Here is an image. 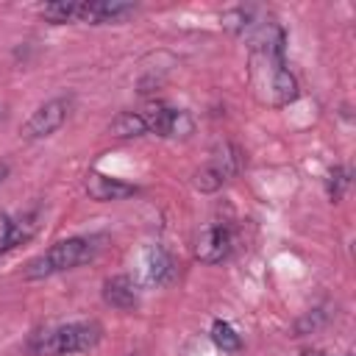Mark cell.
Listing matches in <instances>:
<instances>
[{
	"instance_id": "6da1fadb",
	"label": "cell",
	"mask_w": 356,
	"mask_h": 356,
	"mask_svg": "<svg viewBox=\"0 0 356 356\" xmlns=\"http://www.w3.org/2000/svg\"><path fill=\"white\" fill-rule=\"evenodd\" d=\"M100 339H103L100 323L81 320V323H67V325H56L33 334L28 342V350L33 356H70V353L92 350Z\"/></svg>"
},
{
	"instance_id": "7a4b0ae2",
	"label": "cell",
	"mask_w": 356,
	"mask_h": 356,
	"mask_svg": "<svg viewBox=\"0 0 356 356\" xmlns=\"http://www.w3.org/2000/svg\"><path fill=\"white\" fill-rule=\"evenodd\" d=\"M95 242H97L95 236H67V239H58L44 253H39L36 259L28 261L25 278H31V281L50 278V275H58V273H67V270H75V267L92 261L95 253H97Z\"/></svg>"
},
{
	"instance_id": "3957f363",
	"label": "cell",
	"mask_w": 356,
	"mask_h": 356,
	"mask_svg": "<svg viewBox=\"0 0 356 356\" xmlns=\"http://www.w3.org/2000/svg\"><path fill=\"white\" fill-rule=\"evenodd\" d=\"M236 172H239V147L236 145H222L200 170H195L192 186L197 192H217Z\"/></svg>"
},
{
	"instance_id": "277c9868",
	"label": "cell",
	"mask_w": 356,
	"mask_h": 356,
	"mask_svg": "<svg viewBox=\"0 0 356 356\" xmlns=\"http://www.w3.org/2000/svg\"><path fill=\"white\" fill-rule=\"evenodd\" d=\"M70 108H72V97L61 95V97H53V100H44L28 120L25 125L19 128V136L22 139H44V136H53L70 117Z\"/></svg>"
},
{
	"instance_id": "5b68a950",
	"label": "cell",
	"mask_w": 356,
	"mask_h": 356,
	"mask_svg": "<svg viewBox=\"0 0 356 356\" xmlns=\"http://www.w3.org/2000/svg\"><path fill=\"white\" fill-rule=\"evenodd\" d=\"M256 58L253 61H261L264 70H267V100L270 106H289L298 100L300 95V86H298V78L289 72V67L284 64V58H273V56H264V53H253Z\"/></svg>"
},
{
	"instance_id": "8992f818",
	"label": "cell",
	"mask_w": 356,
	"mask_h": 356,
	"mask_svg": "<svg viewBox=\"0 0 356 356\" xmlns=\"http://www.w3.org/2000/svg\"><path fill=\"white\" fill-rule=\"evenodd\" d=\"M142 117L147 122V134H156L161 139H175V136L192 134L189 114L181 108H172L167 103H150L147 111H142Z\"/></svg>"
},
{
	"instance_id": "52a82bcc",
	"label": "cell",
	"mask_w": 356,
	"mask_h": 356,
	"mask_svg": "<svg viewBox=\"0 0 356 356\" xmlns=\"http://www.w3.org/2000/svg\"><path fill=\"white\" fill-rule=\"evenodd\" d=\"M134 11H136V6L122 3V0H83L75 6V22L108 25V22H122Z\"/></svg>"
},
{
	"instance_id": "ba28073f",
	"label": "cell",
	"mask_w": 356,
	"mask_h": 356,
	"mask_svg": "<svg viewBox=\"0 0 356 356\" xmlns=\"http://www.w3.org/2000/svg\"><path fill=\"white\" fill-rule=\"evenodd\" d=\"M234 250V234L228 225H209L195 242V259L203 264H220Z\"/></svg>"
},
{
	"instance_id": "9c48e42d",
	"label": "cell",
	"mask_w": 356,
	"mask_h": 356,
	"mask_svg": "<svg viewBox=\"0 0 356 356\" xmlns=\"http://www.w3.org/2000/svg\"><path fill=\"white\" fill-rule=\"evenodd\" d=\"M86 195L97 203H111V200H125L131 195H136V186L122 181V178H114V175H106V172H89L86 175Z\"/></svg>"
},
{
	"instance_id": "30bf717a",
	"label": "cell",
	"mask_w": 356,
	"mask_h": 356,
	"mask_svg": "<svg viewBox=\"0 0 356 356\" xmlns=\"http://www.w3.org/2000/svg\"><path fill=\"white\" fill-rule=\"evenodd\" d=\"M103 300L111 306V309H120V312H128L139 303V289L134 284L131 275L120 273V275H111L103 281Z\"/></svg>"
},
{
	"instance_id": "8fae6325",
	"label": "cell",
	"mask_w": 356,
	"mask_h": 356,
	"mask_svg": "<svg viewBox=\"0 0 356 356\" xmlns=\"http://www.w3.org/2000/svg\"><path fill=\"white\" fill-rule=\"evenodd\" d=\"M147 281L150 284H170L175 278V259L164 248H153L147 253Z\"/></svg>"
},
{
	"instance_id": "7c38bea8",
	"label": "cell",
	"mask_w": 356,
	"mask_h": 356,
	"mask_svg": "<svg viewBox=\"0 0 356 356\" xmlns=\"http://www.w3.org/2000/svg\"><path fill=\"white\" fill-rule=\"evenodd\" d=\"M108 131L117 139H136V136H145L147 134V122H145L142 111H120L111 120V128Z\"/></svg>"
},
{
	"instance_id": "4fadbf2b",
	"label": "cell",
	"mask_w": 356,
	"mask_h": 356,
	"mask_svg": "<svg viewBox=\"0 0 356 356\" xmlns=\"http://www.w3.org/2000/svg\"><path fill=\"white\" fill-rule=\"evenodd\" d=\"M209 337H211V342H214L222 353H236V350H242V337L236 334V328H234L228 320H214L211 328H209Z\"/></svg>"
},
{
	"instance_id": "5bb4252c",
	"label": "cell",
	"mask_w": 356,
	"mask_h": 356,
	"mask_svg": "<svg viewBox=\"0 0 356 356\" xmlns=\"http://www.w3.org/2000/svg\"><path fill=\"white\" fill-rule=\"evenodd\" d=\"M75 6L72 0H56V3H44L39 8L42 19L50 25H64V22H75Z\"/></svg>"
},
{
	"instance_id": "9a60e30c",
	"label": "cell",
	"mask_w": 356,
	"mask_h": 356,
	"mask_svg": "<svg viewBox=\"0 0 356 356\" xmlns=\"http://www.w3.org/2000/svg\"><path fill=\"white\" fill-rule=\"evenodd\" d=\"M348 184H350V170H348V167L337 164V167H331V170H328L325 192H328V197H331L334 203H339V200H342V195H345Z\"/></svg>"
},
{
	"instance_id": "2e32d148",
	"label": "cell",
	"mask_w": 356,
	"mask_h": 356,
	"mask_svg": "<svg viewBox=\"0 0 356 356\" xmlns=\"http://www.w3.org/2000/svg\"><path fill=\"white\" fill-rule=\"evenodd\" d=\"M11 248H17V242H14V217L0 214V253H6Z\"/></svg>"
},
{
	"instance_id": "e0dca14e",
	"label": "cell",
	"mask_w": 356,
	"mask_h": 356,
	"mask_svg": "<svg viewBox=\"0 0 356 356\" xmlns=\"http://www.w3.org/2000/svg\"><path fill=\"white\" fill-rule=\"evenodd\" d=\"M6 175H8V164H6V161H0V184L6 181Z\"/></svg>"
},
{
	"instance_id": "ac0fdd59",
	"label": "cell",
	"mask_w": 356,
	"mask_h": 356,
	"mask_svg": "<svg viewBox=\"0 0 356 356\" xmlns=\"http://www.w3.org/2000/svg\"><path fill=\"white\" fill-rule=\"evenodd\" d=\"M298 356H323L320 350H303V353H298Z\"/></svg>"
}]
</instances>
